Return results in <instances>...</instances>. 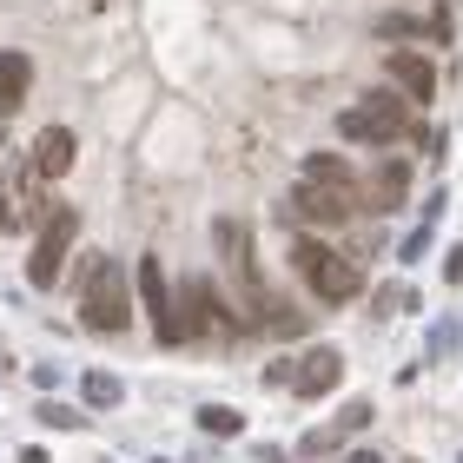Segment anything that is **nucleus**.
Returning <instances> with one entry per match:
<instances>
[{
	"label": "nucleus",
	"mask_w": 463,
	"mask_h": 463,
	"mask_svg": "<svg viewBox=\"0 0 463 463\" xmlns=\"http://www.w3.org/2000/svg\"><path fill=\"white\" fill-rule=\"evenodd\" d=\"M87 279H80V318H87L93 331H107V338H119L126 325H133V311H126V279H119V265L107 259V251H93L87 265Z\"/></svg>",
	"instance_id": "obj_1"
},
{
	"label": "nucleus",
	"mask_w": 463,
	"mask_h": 463,
	"mask_svg": "<svg viewBox=\"0 0 463 463\" xmlns=\"http://www.w3.org/2000/svg\"><path fill=\"white\" fill-rule=\"evenodd\" d=\"M338 133L357 146H397L411 133V99L404 93H364L351 113H338Z\"/></svg>",
	"instance_id": "obj_2"
},
{
	"label": "nucleus",
	"mask_w": 463,
	"mask_h": 463,
	"mask_svg": "<svg viewBox=\"0 0 463 463\" xmlns=\"http://www.w3.org/2000/svg\"><path fill=\"white\" fill-rule=\"evenodd\" d=\"M291 265L305 271V285L318 291L325 305H351L357 298V285H364V271H357L345 251H331V245H311V239H298L291 245Z\"/></svg>",
	"instance_id": "obj_3"
},
{
	"label": "nucleus",
	"mask_w": 463,
	"mask_h": 463,
	"mask_svg": "<svg viewBox=\"0 0 463 463\" xmlns=\"http://www.w3.org/2000/svg\"><path fill=\"white\" fill-rule=\"evenodd\" d=\"M73 239H80V213H73V205H53V213L40 219L33 259H27V279H33L40 291H53V285H60V265H67V251H73Z\"/></svg>",
	"instance_id": "obj_4"
},
{
	"label": "nucleus",
	"mask_w": 463,
	"mask_h": 463,
	"mask_svg": "<svg viewBox=\"0 0 463 463\" xmlns=\"http://www.w3.org/2000/svg\"><path fill=\"white\" fill-rule=\"evenodd\" d=\"M384 73H391V87L404 93V99H417V107H430V93H437V67L417 47H397V53H384Z\"/></svg>",
	"instance_id": "obj_5"
},
{
	"label": "nucleus",
	"mask_w": 463,
	"mask_h": 463,
	"mask_svg": "<svg viewBox=\"0 0 463 463\" xmlns=\"http://www.w3.org/2000/svg\"><path fill=\"white\" fill-rule=\"evenodd\" d=\"M404 193H411V165L404 159H391V165H377V173L357 185V205H371V213H397V205H404Z\"/></svg>",
	"instance_id": "obj_6"
},
{
	"label": "nucleus",
	"mask_w": 463,
	"mask_h": 463,
	"mask_svg": "<svg viewBox=\"0 0 463 463\" xmlns=\"http://www.w3.org/2000/svg\"><path fill=\"white\" fill-rule=\"evenodd\" d=\"M291 213H298L305 225H345V219H351V199H345V193H325V185H311V179H298V185H291Z\"/></svg>",
	"instance_id": "obj_7"
},
{
	"label": "nucleus",
	"mask_w": 463,
	"mask_h": 463,
	"mask_svg": "<svg viewBox=\"0 0 463 463\" xmlns=\"http://www.w3.org/2000/svg\"><path fill=\"white\" fill-rule=\"evenodd\" d=\"M338 371H345V357H338V351H331V345H311V351H305V364L291 371V391L325 397V391H338Z\"/></svg>",
	"instance_id": "obj_8"
},
{
	"label": "nucleus",
	"mask_w": 463,
	"mask_h": 463,
	"mask_svg": "<svg viewBox=\"0 0 463 463\" xmlns=\"http://www.w3.org/2000/svg\"><path fill=\"white\" fill-rule=\"evenodd\" d=\"M139 298H146V311H153L159 345H179V331H173V298H165V271H159V259H139Z\"/></svg>",
	"instance_id": "obj_9"
},
{
	"label": "nucleus",
	"mask_w": 463,
	"mask_h": 463,
	"mask_svg": "<svg viewBox=\"0 0 463 463\" xmlns=\"http://www.w3.org/2000/svg\"><path fill=\"white\" fill-rule=\"evenodd\" d=\"M73 173V133L67 126H47L33 139V179H67Z\"/></svg>",
	"instance_id": "obj_10"
},
{
	"label": "nucleus",
	"mask_w": 463,
	"mask_h": 463,
	"mask_svg": "<svg viewBox=\"0 0 463 463\" xmlns=\"http://www.w3.org/2000/svg\"><path fill=\"white\" fill-rule=\"evenodd\" d=\"M27 87H33V67H27V53H0V119H7V113H20Z\"/></svg>",
	"instance_id": "obj_11"
},
{
	"label": "nucleus",
	"mask_w": 463,
	"mask_h": 463,
	"mask_svg": "<svg viewBox=\"0 0 463 463\" xmlns=\"http://www.w3.org/2000/svg\"><path fill=\"white\" fill-rule=\"evenodd\" d=\"M305 179H311V185H325V193H345V199L357 193V173H351L338 153H311V159H305Z\"/></svg>",
	"instance_id": "obj_12"
},
{
	"label": "nucleus",
	"mask_w": 463,
	"mask_h": 463,
	"mask_svg": "<svg viewBox=\"0 0 463 463\" xmlns=\"http://www.w3.org/2000/svg\"><path fill=\"white\" fill-rule=\"evenodd\" d=\"M357 424H371V404H345V417H338V424H331V430H318V437H311V444H305V450H311V457H325V450H338V444H345V437H351Z\"/></svg>",
	"instance_id": "obj_13"
},
{
	"label": "nucleus",
	"mask_w": 463,
	"mask_h": 463,
	"mask_svg": "<svg viewBox=\"0 0 463 463\" xmlns=\"http://www.w3.org/2000/svg\"><path fill=\"white\" fill-rule=\"evenodd\" d=\"M119 397H126V384H119L113 371H87V404H99V411H113Z\"/></svg>",
	"instance_id": "obj_14"
},
{
	"label": "nucleus",
	"mask_w": 463,
	"mask_h": 463,
	"mask_svg": "<svg viewBox=\"0 0 463 463\" xmlns=\"http://www.w3.org/2000/svg\"><path fill=\"white\" fill-rule=\"evenodd\" d=\"M199 430H213V437H239V430H245V417H239V411H225V404H199Z\"/></svg>",
	"instance_id": "obj_15"
},
{
	"label": "nucleus",
	"mask_w": 463,
	"mask_h": 463,
	"mask_svg": "<svg viewBox=\"0 0 463 463\" xmlns=\"http://www.w3.org/2000/svg\"><path fill=\"white\" fill-rule=\"evenodd\" d=\"M377 33H444V20H417V14H384Z\"/></svg>",
	"instance_id": "obj_16"
},
{
	"label": "nucleus",
	"mask_w": 463,
	"mask_h": 463,
	"mask_svg": "<svg viewBox=\"0 0 463 463\" xmlns=\"http://www.w3.org/2000/svg\"><path fill=\"white\" fill-rule=\"evenodd\" d=\"M40 424H53V430H80V417H73V411H60V404H40Z\"/></svg>",
	"instance_id": "obj_17"
},
{
	"label": "nucleus",
	"mask_w": 463,
	"mask_h": 463,
	"mask_svg": "<svg viewBox=\"0 0 463 463\" xmlns=\"http://www.w3.org/2000/svg\"><path fill=\"white\" fill-rule=\"evenodd\" d=\"M444 279H450V285H463V245H450V259H444Z\"/></svg>",
	"instance_id": "obj_18"
},
{
	"label": "nucleus",
	"mask_w": 463,
	"mask_h": 463,
	"mask_svg": "<svg viewBox=\"0 0 463 463\" xmlns=\"http://www.w3.org/2000/svg\"><path fill=\"white\" fill-rule=\"evenodd\" d=\"M345 463H384V457H371V450H351V457H345Z\"/></svg>",
	"instance_id": "obj_19"
},
{
	"label": "nucleus",
	"mask_w": 463,
	"mask_h": 463,
	"mask_svg": "<svg viewBox=\"0 0 463 463\" xmlns=\"http://www.w3.org/2000/svg\"><path fill=\"white\" fill-rule=\"evenodd\" d=\"M7 225H14V219H7V199H0V232H7Z\"/></svg>",
	"instance_id": "obj_20"
}]
</instances>
